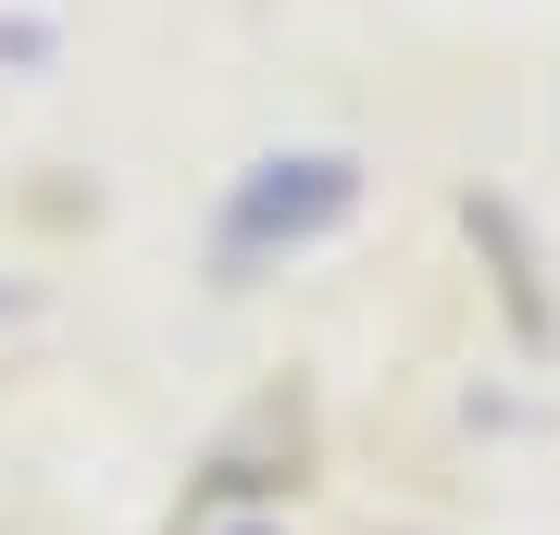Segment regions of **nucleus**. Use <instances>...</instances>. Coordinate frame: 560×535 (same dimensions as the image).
Returning <instances> with one entry per match:
<instances>
[{
  "mask_svg": "<svg viewBox=\"0 0 560 535\" xmlns=\"http://www.w3.org/2000/svg\"><path fill=\"white\" fill-rule=\"evenodd\" d=\"M50 38H38V25H0V62H38Z\"/></svg>",
  "mask_w": 560,
  "mask_h": 535,
  "instance_id": "nucleus-2",
  "label": "nucleus"
},
{
  "mask_svg": "<svg viewBox=\"0 0 560 535\" xmlns=\"http://www.w3.org/2000/svg\"><path fill=\"white\" fill-rule=\"evenodd\" d=\"M361 199V175L337 150H275V162H249L237 175V199H224V261H249V249H300V237H324Z\"/></svg>",
  "mask_w": 560,
  "mask_h": 535,
  "instance_id": "nucleus-1",
  "label": "nucleus"
}]
</instances>
